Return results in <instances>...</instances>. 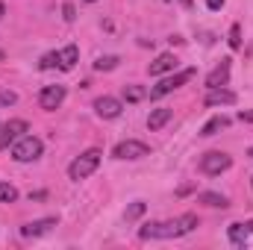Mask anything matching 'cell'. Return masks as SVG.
Returning a JSON list of instances; mask_svg holds the SVG:
<instances>
[{
	"instance_id": "obj_1",
	"label": "cell",
	"mask_w": 253,
	"mask_h": 250,
	"mask_svg": "<svg viewBox=\"0 0 253 250\" xmlns=\"http://www.w3.org/2000/svg\"><path fill=\"white\" fill-rule=\"evenodd\" d=\"M197 227V215H180V218H174V221H159V224H144L141 230H138V239H180V236H189L191 230Z\"/></svg>"
},
{
	"instance_id": "obj_2",
	"label": "cell",
	"mask_w": 253,
	"mask_h": 250,
	"mask_svg": "<svg viewBox=\"0 0 253 250\" xmlns=\"http://www.w3.org/2000/svg\"><path fill=\"white\" fill-rule=\"evenodd\" d=\"M100 156H103V153H100V150H94V147H91V150H85V153H80V156L68 165V177H71V180H77V183H80V180H85V177H91V174L97 171V165H100Z\"/></svg>"
},
{
	"instance_id": "obj_3",
	"label": "cell",
	"mask_w": 253,
	"mask_h": 250,
	"mask_svg": "<svg viewBox=\"0 0 253 250\" xmlns=\"http://www.w3.org/2000/svg\"><path fill=\"white\" fill-rule=\"evenodd\" d=\"M194 68H186V71H177V74H171V77H165L162 83H156L147 94H150V100H159V97H165V94H171L174 88H180V85H186V83H191L194 80Z\"/></svg>"
},
{
	"instance_id": "obj_4",
	"label": "cell",
	"mask_w": 253,
	"mask_h": 250,
	"mask_svg": "<svg viewBox=\"0 0 253 250\" xmlns=\"http://www.w3.org/2000/svg\"><path fill=\"white\" fill-rule=\"evenodd\" d=\"M42 150H44L42 138H36V135H21V138L12 144V159H15V162H33V159L42 156Z\"/></svg>"
},
{
	"instance_id": "obj_5",
	"label": "cell",
	"mask_w": 253,
	"mask_h": 250,
	"mask_svg": "<svg viewBox=\"0 0 253 250\" xmlns=\"http://www.w3.org/2000/svg\"><path fill=\"white\" fill-rule=\"evenodd\" d=\"M230 165H233V156H230V153H221V150H212V153H206V156L200 159V171H203L206 177H218V174H224Z\"/></svg>"
},
{
	"instance_id": "obj_6",
	"label": "cell",
	"mask_w": 253,
	"mask_h": 250,
	"mask_svg": "<svg viewBox=\"0 0 253 250\" xmlns=\"http://www.w3.org/2000/svg\"><path fill=\"white\" fill-rule=\"evenodd\" d=\"M112 156H115V159H144V156H150V147H147L144 141L126 138V141H121V144H115Z\"/></svg>"
},
{
	"instance_id": "obj_7",
	"label": "cell",
	"mask_w": 253,
	"mask_h": 250,
	"mask_svg": "<svg viewBox=\"0 0 253 250\" xmlns=\"http://www.w3.org/2000/svg\"><path fill=\"white\" fill-rule=\"evenodd\" d=\"M62 100H65V85H44V88L39 91V106H42L44 112L59 109Z\"/></svg>"
},
{
	"instance_id": "obj_8",
	"label": "cell",
	"mask_w": 253,
	"mask_h": 250,
	"mask_svg": "<svg viewBox=\"0 0 253 250\" xmlns=\"http://www.w3.org/2000/svg\"><path fill=\"white\" fill-rule=\"evenodd\" d=\"M27 121H21V118H15V121H9V124H3V129H0V150L3 147H9V144H15L21 135H27Z\"/></svg>"
},
{
	"instance_id": "obj_9",
	"label": "cell",
	"mask_w": 253,
	"mask_h": 250,
	"mask_svg": "<svg viewBox=\"0 0 253 250\" xmlns=\"http://www.w3.org/2000/svg\"><path fill=\"white\" fill-rule=\"evenodd\" d=\"M251 236H253V221H236V224L227 227V239H230V245H236V248L248 245Z\"/></svg>"
},
{
	"instance_id": "obj_10",
	"label": "cell",
	"mask_w": 253,
	"mask_h": 250,
	"mask_svg": "<svg viewBox=\"0 0 253 250\" xmlns=\"http://www.w3.org/2000/svg\"><path fill=\"white\" fill-rule=\"evenodd\" d=\"M121 109H124V106H121V100H118V97H109V94H106V97H97V100H94V112H97L100 118H106V121L118 118V115H121Z\"/></svg>"
},
{
	"instance_id": "obj_11",
	"label": "cell",
	"mask_w": 253,
	"mask_h": 250,
	"mask_svg": "<svg viewBox=\"0 0 253 250\" xmlns=\"http://www.w3.org/2000/svg\"><path fill=\"white\" fill-rule=\"evenodd\" d=\"M203 103H206V106H233V103H236V91H230V88H224V85L209 88L206 97H203Z\"/></svg>"
},
{
	"instance_id": "obj_12",
	"label": "cell",
	"mask_w": 253,
	"mask_h": 250,
	"mask_svg": "<svg viewBox=\"0 0 253 250\" xmlns=\"http://www.w3.org/2000/svg\"><path fill=\"white\" fill-rule=\"evenodd\" d=\"M50 227H56V218H42V221H30V224H24L21 227V236L24 239H39V236H44Z\"/></svg>"
},
{
	"instance_id": "obj_13",
	"label": "cell",
	"mask_w": 253,
	"mask_h": 250,
	"mask_svg": "<svg viewBox=\"0 0 253 250\" xmlns=\"http://www.w3.org/2000/svg\"><path fill=\"white\" fill-rule=\"evenodd\" d=\"M177 68V56L174 53H159L153 62H150V77H162V74H168V71H174Z\"/></svg>"
},
{
	"instance_id": "obj_14",
	"label": "cell",
	"mask_w": 253,
	"mask_h": 250,
	"mask_svg": "<svg viewBox=\"0 0 253 250\" xmlns=\"http://www.w3.org/2000/svg\"><path fill=\"white\" fill-rule=\"evenodd\" d=\"M227 80H230V59H221V65H215V71L206 77V88L227 85Z\"/></svg>"
},
{
	"instance_id": "obj_15",
	"label": "cell",
	"mask_w": 253,
	"mask_h": 250,
	"mask_svg": "<svg viewBox=\"0 0 253 250\" xmlns=\"http://www.w3.org/2000/svg\"><path fill=\"white\" fill-rule=\"evenodd\" d=\"M171 115H174V112H171L168 106H159V109H153V112H150V118H147V129H150V132L162 129V126L171 121Z\"/></svg>"
},
{
	"instance_id": "obj_16",
	"label": "cell",
	"mask_w": 253,
	"mask_h": 250,
	"mask_svg": "<svg viewBox=\"0 0 253 250\" xmlns=\"http://www.w3.org/2000/svg\"><path fill=\"white\" fill-rule=\"evenodd\" d=\"M56 56H59V68H62V71H71V68L77 65V59H80V50H77V44H68V47H62V50L56 53Z\"/></svg>"
},
{
	"instance_id": "obj_17",
	"label": "cell",
	"mask_w": 253,
	"mask_h": 250,
	"mask_svg": "<svg viewBox=\"0 0 253 250\" xmlns=\"http://www.w3.org/2000/svg\"><path fill=\"white\" fill-rule=\"evenodd\" d=\"M227 126H230V118H227V115H215L212 121H206V124H203L200 135H206V138H209V135H218V132H221V129H227Z\"/></svg>"
},
{
	"instance_id": "obj_18",
	"label": "cell",
	"mask_w": 253,
	"mask_h": 250,
	"mask_svg": "<svg viewBox=\"0 0 253 250\" xmlns=\"http://www.w3.org/2000/svg\"><path fill=\"white\" fill-rule=\"evenodd\" d=\"M197 200L206 203V206H215V209H227V206H230V200H227L224 194H215V191H203Z\"/></svg>"
},
{
	"instance_id": "obj_19",
	"label": "cell",
	"mask_w": 253,
	"mask_h": 250,
	"mask_svg": "<svg viewBox=\"0 0 253 250\" xmlns=\"http://www.w3.org/2000/svg\"><path fill=\"white\" fill-rule=\"evenodd\" d=\"M147 97V88H141V85H124V100L126 103H141Z\"/></svg>"
},
{
	"instance_id": "obj_20",
	"label": "cell",
	"mask_w": 253,
	"mask_h": 250,
	"mask_svg": "<svg viewBox=\"0 0 253 250\" xmlns=\"http://www.w3.org/2000/svg\"><path fill=\"white\" fill-rule=\"evenodd\" d=\"M144 212H147V206H144L141 200H135V203H129V206H126V212H124V221H126V224H132V221H138V218H141Z\"/></svg>"
},
{
	"instance_id": "obj_21",
	"label": "cell",
	"mask_w": 253,
	"mask_h": 250,
	"mask_svg": "<svg viewBox=\"0 0 253 250\" xmlns=\"http://www.w3.org/2000/svg\"><path fill=\"white\" fill-rule=\"evenodd\" d=\"M18 200V188L9 183H0V203H15Z\"/></svg>"
},
{
	"instance_id": "obj_22",
	"label": "cell",
	"mask_w": 253,
	"mask_h": 250,
	"mask_svg": "<svg viewBox=\"0 0 253 250\" xmlns=\"http://www.w3.org/2000/svg\"><path fill=\"white\" fill-rule=\"evenodd\" d=\"M118 56H97V62H94V71H112V68H118Z\"/></svg>"
},
{
	"instance_id": "obj_23",
	"label": "cell",
	"mask_w": 253,
	"mask_h": 250,
	"mask_svg": "<svg viewBox=\"0 0 253 250\" xmlns=\"http://www.w3.org/2000/svg\"><path fill=\"white\" fill-rule=\"evenodd\" d=\"M230 47H233V50L242 47V27H239V24H233V30H230Z\"/></svg>"
},
{
	"instance_id": "obj_24",
	"label": "cell",
	"mask_w": 253,
	"mask_h": 250,
	"mask_svg": "<svg viewBox=\"0 0 253 250\" xmlns=\"http://www.w3.org/2000/svg\"><path fill=\"white\" fill-rule=\"evenodd\" d=\"M0 103H3V106H12V103H18V94L9 91V88H3V91H0Z\"/></svg>"
},
{
	"instance_id": "obj_25",
	"label": "cell",
	"mask_w": 253,
	"mask_h": 250,
	"mask_svg": "<svg viewBox=\"0 0 253 250\" xmlns=\"http://www.w3.org/2000/svg\"><path fill=\"white\" fill-rule=\"evenodd\" d=\"M53 65H59V56H56V53H47V56L42 59V68H44V71H47V68H53Z\"/></svg>"
},
{
	"instance_id": "obj_26",
	"label": "cell",
	"mask_w": 253,
	"mask_h": 250,
	"mask_svg": "<svg viewBox=\"0 0 253 250\" xmlns=\"http://www.w3.org/2000/svg\"><path fill=\"white\" fill-rule=\"evenodd\" d=\"M62 18L68 21V24H71V21L77 18V15H74V3H65V6H62Z\"/></svg>"
},
{
	"instance_id": "obj_27",
	"label": "cell",
	"mask_w": 253,
	"mask_h": 250,
	"mask_svg": "<svg viewBox=\"0 0 253 250\" xmlns=\"http://www.w3.org/2000/svg\"><path fill=\"white\" fill-rule=\"evenodd\" d=\"M206 6H209V9H212V12H218V9H221V6H224V0H206Z\"/></svg>"
},
{
	"instance_id": "obj_28",
	"label": "cell",
	"mask_w": 253,
	"mask_h": 250,
	"mask_svg": "<svg viewBox=\"0 0 253 250\" xmlns=\"http://www.w3.org/2000/svg\"><path fill=\"white\" fill-rule=\"evenodd\" d=\"M239 118H242V121H253V112H242Z\"/></svg>"
},
{
	"instance_id": "obj_29",
	"label": "cell",
	"mask_w": 253,
	"mask_h": 250,
	"mask_svg": "<svg viewBox=\"0 0 253 250\" xmlns=\"http://www.w3.org/2000/svg\"><path fill=\"white\" fill-rule=\"evenodd\" d=\"M3 12H6V6H3V3H0V18H3Z\"/></svg>"
},
{
	"instance_id": "obj_30",
	"label": "cell",
	"mask_w": 253,
	"mask_h": 250,
	"mask_svg": "<svg viewBox=\"0 0 253 250\" xmlns=\"http://www.w3.org/2000/svg\"><path fill=\"white\" fill-rule=\"evenodd\" d=\"M180 3H183V6H191V0H180Z\"/></svg>"
},
{
	"instance_id": "obj_31",
	"label": "cell",
	"mask_w": 253,
	"mask_h": 250,
	"mask_svg": "<svg viewBox=\"0 0 253 250\" xmlns=\"http://www.w3.org/2000/svg\"><path fill=\"white\" fill-rule=\"evenodd\" d=\"M3 59H6V53H3V50H0V62H3Z\"/></svg>"
},
{
	"instance_id": "obj_32",
	"label": "cell",
	"mask_w": 253,
	"mask_h": 250,
	"mask_svg": "<svg viewBox=\"0 0 253 250\" xmlns=\"http://www.w3.org/2000/svg\"><path fill=\"white\" fill-rule=\"evenodd\" d=\"M248 156H251V159H253V147H251V150H248Z\"/></svg>"
},
{
	"instance_id": "obj_33",
	"label": "cell",
	"mask_w": 253,
	"mask_h": 250,
	"mask_svg": "<svg viewBox=\"0 0 253 250\" xmlns=\"http://www.w3.org/2000/svg\"><path fill=\"white\" fill-rule=\"evenodd\" d=\"M85 3H97V0H85Z\"/></svg>"
},
{
	"instance_id": "obj_34",
	"label": "cell",
	"mask_w": 253,
	"mask_h": 250,
	"mask_svg": "<svg viewBox=\"0 0 253 250\" xmlns=\"http://www.w3.org/2000/svg\"><path fill=\"white\" fill-rule=\"evenodd\" d=\"M0 129H3V124H0Z\"/></svg>"
}]
</instances>
